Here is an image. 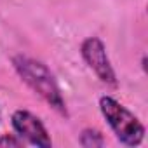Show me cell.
Instances as JSON below:
<instances>
[{
    "label": "cell",
    "instance_id": "cell-1",
    "mask_svg": "<svg viewBox=\"0 0 148 148\" xmlns=\"http://www.w3.org/2000/svg\"><path fill=\"white\" fill-rule=\"evenodd\" d=\"M12 66L32 91H35L56 112H59L61 115H66V103L56 82V77L42 61L33 59L30 56L18 54L12 58Z\"/></svg>",
    "mask_w": 148,
    "mask_h": 148
},
{
    "label": "cell",
    "instance_id": "cell-2",
    "mask_svg": "<svg viewBox=\"0 0 148 148\" xmlns=\"http://www.w3.org/2000/svg\"><path fill=\"white\" fill-rule=\"evenodd\" d=\"M99 110L106 119L110 129L117 136V139L125 146H138L145 138V125L139 119L129 112L124 105H120L112 96H103L99 99Z\"/></svg>",
    "mask_w": 148,
    "mask_h": 148
},
{
    "label": "cell",
    "instance_id": "cell-3",
    "mask_svg": "<svg viewBox=\"0 0 148 148\" xmlns=\"http://www.w3.org/2000/svg\"><path fill=\"white\" fill-rule=\"evenodd\" d=\"M80 54L86 61V64L96 73V77L106 84L115 87L117 86V77H115V70L110 63V58L106 54V47L101 38L98 37H89L82 42L80 45Z\"/></svg>",
    "mask_w": 148,
    "mask_h": 148
},
{
    "label": "cell",
    "instance_id": "cell-4",
    "mask_svg": "<svg viewBox=\"0 0 148 148\" xmlns=\"http://www.w3.org/2000/svg\"><path fill=\"white\" fill-rule=\"evenodd\" d=\"M11 122H12V127H14L16 134L21 139H26L30 145L40 146V148H49L52 145L45 125L32 112H28V110H16L12 113V117H11Z\"/></svg>",
    "mask_w": 148,
    "mask_h": 148
},
{
    "label": "cell",
    "instance_id": "cell-5",
    "mask_svg": "<svg viewBox=\"0 0 148 148\" xmlns=\"http://www.w3.org/2000/svg\"><path fill=\"white\" fill-rule=\"evenodd\" d=\"M80 145L86 146V148H94V146H103L105 145V139H103V134L96 129H86L82 131L80 134Z\"/></svg>",
    "mask_w": 148,
    "mask_h": 148
},
{
    "label": "cell",
    "instance_id": "cell-6",
    "mask_svg": "<svg viewBox=\"0 0 148 148\" xmlns=\"http://www.w3.org/2000/svg\"><path fill=\"white\" fill-rule=\"evenodd\" d=\"M23 145V139L16 134H4L2 138H0V146H21Z\"/></svg>",
    "mask_w": 148,
    "mask_h": 148
},
{
    "label": "cell",
    "instance_id": "cell-7",
    "mask_svg": "<svg viewBox=\"0 0 148 148\" xmlns=\"http://www.w3.org/2000/svg\"><path fill=\"white\" fill-rule=\"evenodd\" d=\"M0 120H2V113H0Z\"/></svg>",
    "mask_w": 148,
    "mask_h": 148
}]
</instances>
